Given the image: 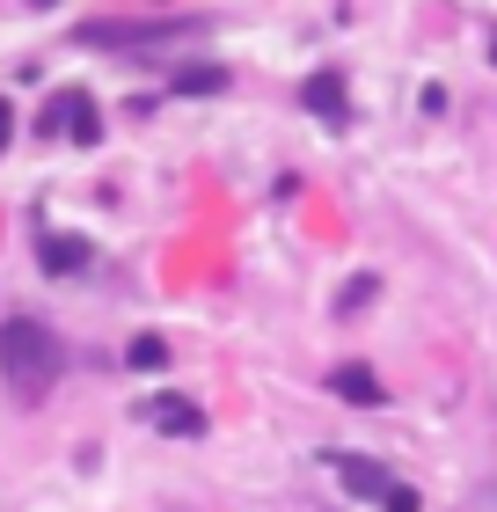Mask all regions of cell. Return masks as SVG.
<instances>
[{"instance_id": "obj_1", "label": "cell", "mask_w": 497, "mask_h": 512, "mask_svg": "<svg viewBox=\"0 0 497 512\" xmlns=\"http://www.w3.org/2000/svg\"><path fill=\"white\" fill-rule=\"evenodd\" d=\"M59 366H66V352H59V337L44 330L37 315L0 322V374L15 381V395H22V403H37V395L59 381Z\"/></svg>"}, {"instance_id": "obj_2", "label": "cell", "mask_w": 497, "mask_h": 512, "mask_svg": "<svg viewBox=\"0 0 497 512\" xmlns=\"http://www.w3.org/2000/svg\"><path fill=\"white\" fill-rule=\"evenodd\" d=\"M205 22L191 15H169V22H88L81 44H110V52H154V44H183V37H198Z\"/></svg>"}, {"instance_id": "obj_3", "label": "cell", "mask_w": 497, "mask_h": 512, "mask_svg": "<svg viewBox=\"0 0 497 512\" xmlns=\"http://www.w3.org/2000/svg\"><path fill=\"white\" fill-rule=\"evenodd\" d=\"M44 132H52V139H74V147H96V139H103L96 96H88V88H59V96L44 103Z\"/></svg>"}, {"instance_id": "obj_4", "label": "cell", "mask_w": 497, "mask_h": 512, "mask_svg": "<svg viewBox=\"0 0 497 512\" xmlns=\"http://www.w3.org/2000/svg\"><path fill=\"white\" fill-rule=\"evenodd\" d=\"M300 96H307V110H315L322 125H351V96H344V74H337V66L307 74V88H300Z\"/></svg>"}, {"instance_id": "obj_5", "label": "cell", "mask_w": 497, "mask_h": 512, "mask_svg": "<svg viewBox=\"0 0 497 512\" xmlns=\"http://www.w3.org/2000/svg\"><path fill=\"white\" fill-rule=\"evenodd\" d=\"M329 469H337V476H344L359 498H381V505L402 491V483H388V469H381V461H359V454H329Z\"/></svg>"}, {"instance_id": "obj_6", "label": "cell", "mask_w": 497, "mask_h": 512, "mask_svg": "<svg viewBox=\"0 0 497 512\" xmlns=\"http://www.w3.org/2000/svg\"><path fill=\"white\" fill-rule=\"evenodd\" d=\"M139 417H154V425L169 432V439H191V432H205V417H198V403H191V395H154V403L139 410Z\"/></svg>"}, {"instance_id": "obj_7", "label": "cell", "mask_w": 497, "mask_h": 512, "mask_svg": "<svg viewBox=\"0 0 497 512\" xmlns=\"http://www.w3.org/2000/svg\"><path fill=\"white\" fill-rule=\"evenodd\" d=\"M329 388L344 395V403H381V381H373V366H337V374H329Z\"/></svg>"}, {"instance_id": "obj_8", "label": "cell", "mask_w": 497, "mask_h": 512, "mask_svg": "<svg viewBox=\"0 0 497 512\" xmlns=\"http://www.w3.org/2000/svg\"><path fill=\"white\" fill-rule=\"evenodd\" d=\"M37 256H44V271H81V264H88V249H81L74 235H44Z\"/></svg>"}, {"instance_id": "obj_9", "label": "cell", "mask_w": 497, "mask_h": 512, "mask_svg": "<svg viewBox=\"0 0 497 512\" xmlns=\"http://www.w3.org/2000/svg\"><path fill=\"white\" fill-rule=\"evenodd\" d=\"M125 366H132V374H161V366H169V344H161V337H132Z\"/></svg>"}, {"instance_id": "obj_10", "label": "cell", "mask_w": 497, "mask_h": 512, "mask_svg": "<svg viewBox=\"0 0 497 512\" xmlns=\"http://www.w3.org/2000/svg\"><path fill=\"white\" fill-rule=\"evenodd\" d=\"M176 88H183V96H212V88H227V74H220V66H183Z\"/></svg>"}, {"instance_id": "obj_11", "label": "cell", "mask_w": 497, "mask_h": 512, "mask_svg": "<svg viewBox=\"0 0 497 512\" xmlns=\"http://www.w3.org/2000/svg\"><path fill=\"white\" fill-rule=\"evenodd\" d=\"M8 139H15V110L0 103V147H8Z\"/></svg>"}, {"instance_id": "obj_12", "label": "cell", "mask_w": 497, "mask_h": 512, "mask_svg": "<svg viewBox=\"0 0 497 512\" xmlns=\"http://www.w3.org/2000/svg\"><path fill=\"white\" fill-rule=\"evenodd\" d=\"M388 512H417V498H410V491H395V498H388Z\"/></svg>"}, {"instance_id": "obj_13", "label": "cell", "mask_w": 497, "mask_h": 512, "mask_svg": "<svg viewBox=\"0 0 497 512\" xmlns=\"http://www.w3.org/2000/svg\"><path fill=\"white\" fill-rule=\"evenodd\" d=\"M490 52H497V30H490Z\"/></svg>"}, {"instance_id": "obj_14", "label": "cell", "mask_w": 497, "mask_h": 512, "mask_svg": "<svg viewBox=\"0 0 497 512\" xmlns=\"http://www.w3.org/2000/svg\"><path fill=\"white\" fill-rule=\"evenodd\" d=\"M37 8H52V0H37Z\"/></svg>"}]
</instances>
